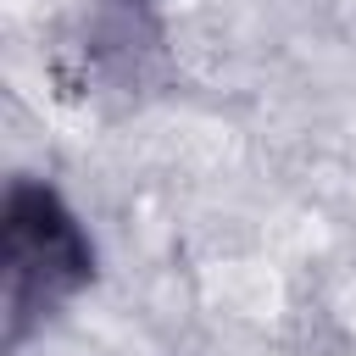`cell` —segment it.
Listing matches in <instances>:
<instances>
[{"label": "cell", "instance_id": "1", "mask_svg": "<svg viewBox=\"0 0 356 356\" xmlns=\"http://www.w3.org/2000/svg\"><path fill=\"white\" fill-rule=\"evenodd\" d=\"M95 278V239L78 211L44 184L17 172L0 200V345L17 350Z\"/></svg>", "mask_w": 356, "mask_h": 356}]
</instances>
